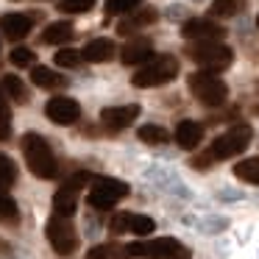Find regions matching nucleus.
Here are the masks:
<instances>
[{
  "instance_id": "7ed1b4c3",
  "label": "nucleus",
  "mask_w": 259,
  "mask_h": 259,
  "mask_svg": "<svg viewBox=\"0 0 259 259\" xmlns=\"http://www.w3.org/2000/svg\"><path fill=\"white\" fill-rule=\"evenodd\" d=\"M184 53L206 73H220L234 62V51L223 42H192V45H187Z\"/></svg>"
},
{
  "instance_id": "39448f33",
  "label": "nucleus",
  "mask_w": 259,
  "mask_h": 259,
  "mask_svg": "<svg viewBox=\"0 0 259 259\" xmlns=\"http://www.w3.org/2000/svg\"><path fill=\"white\" fill-rule=\"evenodd\" d=\"M128 256H145V259H192V251L181 245L176 237H156V240H142L125 248Z\"/></svg>"
},
{
  "instance_id": "473e14b6",
  "label": "nucleus",
  "mask_w": 259,
  "mask_h": 259,
  "mask_svg": "<svg viewBox=\"0 0 259 259\" xmlns=\"http://www.w3.org/2000/svg\"><path fill=\"white\" fill-rule=\"evenodd\" d=\"M9 137H12V128H9V123L0 120V140H9Z\"/></svg>"
},
{
  "instance_id": "bb28decb",
  "label": "nucleus",
  "mask_w": 259,
  "mask_h": 259,
  "mask_svg": "<svg viewBox=\"0 0 259 259\" xmlns=\"http://www.w3.org/2000/svg\"><path fill=\"white\" fill-rule=\"evenodd\" d=\"M14 181H17V167H14V162L6 156V153H0V187L6 190V187H12Z\"/></svg>"
},
{
  "instance_id": "1a4fd4ad",
  "label": "nucleus",
  "mask_w": 259,
  "mask_h": 259,
  "mask_svg": "<svg viewBox=\"0 0 259 259\" xmlns=\"http://www.w3.org/2000/svg\"><path fill=\"white\" fill-rule=\"evenodd\" d=\"M45 234H48L51 248L59 256H70V253H75V248H78V231H75V226L70 218L53 214L45 226Z\"/></svg>"
},
{
  "instance_id": "4468645a",
  "label": "nucleus",
  "mask_w": 259,
  "mask_h": 259,
  "mask_svg": "<svg viewBox=\"0 0 259 259\" xmlns=\"http://www.w3.org/2000/svg\"><path fill=\"white\" fill-rule=\"evenodd\" d=\"M31 28H34V20H31L28 14L12 12V14H3V17H0V31H3V36L12 39V42L25 39V36L31 34Z\"/></svg>"
},
{
  "instance_id": "f03ea898",
  "label": "nucleus",
  "mask_w": 259,
  "mask_h": 259,
  "mask_svg": "<svg viewBox=\"0 0 259 259\" xmlns=\"http://www.w3.org/2000/svg\"><path fill=\"white\" fill-rule=\"evenodd\" d=\"M251 140H253V128H251V125H248V123H237V125H231L229 131H223V134L212 142V148L206 151V156L212 159V162H223V159L240 156V153L251 145Z\"/></svg>"
},
{
  "instance_id": "f3484780",
  "label": "nucleus",
  "mask_w": 259,
  "mask_h": 259,
  "mask_svg": "<svg viewBox=\"0 0 259 259\" xmlns=\"http://www.w3.org/2000/svg\"><path fill=\"white\" fill-rule=\"evenodd\" d=\"M156 20H159L156 9H140V12H134L131 17H125L123 23L117 25V34L120 36H128V34H134V31L145 28V25H153Z\"/></svg>"
},
{
  "instance_id": "f704fd0d",
  "label": "nucleus",
  "mask_w": 259,
  "mask_h": 259,
  "mask_svg": "<svg viewBox=\"0 0 259 259\" xmlns=\"http://www.w3.org/2000/svg\"><path fill=\"white\" fill-rule=\"evenodd\" d=\"M256 25H259V17H256Z\"/></svg>"
},
{
  "instance_id": "423d86ee",
  "label": "nucleus",
  "mask_w": 259,
  "mask_h": 259,
  "mask_svg": "<svg viewBox=\"0 0 259 259\" xmlns=\"http://www.w3.org/2000/svg\"><path fill=\"white\" fill-rule=\"evenodd\" d=\"M187 87L190 92L203 103V106H223L226 98H229V87L218 78L214 73H206V70H198L187 78Z\"/></svg>"
},
{
  "instance_id": "c756f323",
  "label": "nucleus",
  "mask_w": 259,
  "mask_h": 259,
  "mask_svg": "<svg viewBox=\"0 0 259 259\" xmlns=\"http://www.w3.org/2000/svg\"><path fill=\"white\" fill-rule=\"evenodd\" d=\"M9 62H12L14 67H34V51H31V48H14V51L9 53Z\"/></svg>"
},
{
  "instance_id": "4be33fe9",
  "label": "nucleus",
  "mask_w": 259,
  "mask_h": 259,
  "mask_svg": "<svg viewBox=\"0 0 259 259\" xmlns=\"http://www.w3.org/2000/svg\"><path fill=\"white\" fill-rule=\"evenodd\" d=\"M87 259H128V251L117 242H103L87 251Z\"/></svg>"
},
{
  "instance_id": "2eb2a0df",
  "label": "nucleus",
  "mask_w": 259,
  "mask_h": 259,
  "mask_svg": "<svg viewBox=\"0 0 259 259\" xmlns=\"http://www.w3.org/2000/svg\"><path fill=\"white\" fill-rule=\"evenodd\" d=\"M203 140V125L195 123V120H181L176 125V142H179L184 151H195Z\"/></svg>"
},
{
  "instance_id": "20e7f679",
  "label": "nucleus",
  "mask_w": 259,
  "mask_h": 259,
  "mask_svg": "<svg viewBox=\"0 0 259 259\" xmlns=\"http://www.w3.org/2000/svg\"><path fill=\"white\" fill-rule=\"evenodd\" d=\"M179 75V59L176 56H153L151 62H145L134 75H131V84L148 90V87H162L167 81H173Z\"/></svg>"
},
{
  "instance_id": "a878e982",
  "label": "nucleus",
  "mask_w": 259,
  "mask_h": 259,
  "mask_svg": "<svg viewBox=\"0 0 259 259\" xmlns=\"http://www.w3.org/2000/svg\"><path fill=\"white\" fill-rule=\"evenodd\" d=\"M53 59H56V64L64 67V70H75V67H81V62H84V59H81V51H73V48H62Z\"/></svg>"
},
{
  "instance_id": "2f4dec72",
  "label": "nucleus",
  "mask_w": 259,
  "mask_h": 259,
  "mask_svg": "<svg viewBox=\"0 0 259 259\" xmlns=\"http://www.w3.org/2000/svg\"><path fill=\"white\" fill-rule=\"evenodd\" d=\"M0 120H3V123H9V120H12V109H9V101H6L3 87H0Z\"/></svg>"
},
{
  "instance_id": "6e6552de",
  "label": "nucleus",
  "mask_w": 259,
  "mask_h": 259,
  "mask_svg": "<svg viewBox=\"0 0 259 259\" xmlns=\"http://www.w3.org/2000/svg\"><path fill=\"white\" fill-rule=\"evenodd\" d=\"M90 179H92L90 170H78V173H73V176L64 179V184L53 192V209H56V214L70 218V214L75 212L78 198H81V190L87 187V181H90Z\"/></svg>"
},
{
  "instance_id": "7c9ffc66",
  "label": "nucleus",
  "mask_w": 259,
  "mask_h": 259,
  "mask_svg": "<svg viewBox=\"0 0 259 259\" xmlns=\"http://www.w3.org/2000/svg\"><path fill=\"white\" fill-rule=\"evenodd\" d=\"M0 218H3V220H14V218H17V203H14V198L9 195L3 187H0Z\"/></svg>"
},
{
  "instance_id": "aec40b11",
  "label": "nucleus",
  "mask_w": 259,
  "mask_h": 259,
  "mask_svg": "<svg viewBox=\"0 0 259 259\" xmlns=\"http://www.w3.org/2000/svg\"><path fill=\"white\" fill-rule=\"evenodd\" d=\"M31 81L39 90H62V87H67V78L51 67H31Z\"/></svg>"
},
{
  "instance_id": "ddd939ff",
  "label": "nucleus",
  "mask_w": 259,
  "mask_h": 259,
  "mask_svg": "<svg viewBox=\"0 0 259 259\" xmlns=\"http://www.w3.org/2000/svg\"><path fill=\"white\" fill-rule=\"evenodd\" d=\"M140 117V106L137 103H125V106H106L101 112V123L112 131H123L128 128L134 120Z\"/></svg>"
},
{
  "instance_id": "412c9836",
  "label": "nucleus",
  "mask_w": 259,
  "mask_h": 259,
  "mask_svg": "<svg viewBox=\"0 0 259 259\" xmlns=\"http://www.w3.org/2000/svg\"><path fill=\"white\" fill-rule=\"evenodd\" d=\"M3 92H6L9 98H12V101H17L20 106H23V103H28L31 101V92H28V87L23 84V81L17 78V75H3Z\"/></svg>"
},
{
  "instance_id": "cd10ccee",
  "label": "nucleus",
  "mask_w": 259,
  "mask_h": 259,
  "mask_svg": "<svg viewBox=\"0 0 259 259\" xmlns=\"http://www.w3.org/2000/svg\"><path fill=\"white\" fill-rule=\"evenodd\" d=\"M240 9H242L240 0H212V9H209V12H212L214 17H234Z\"/></svg>"
},
{
  "instance_id": "dca6fc26",
  "label": "nucleus",
  "mask_w": 259,
  "mask_h": 259,
  "mask_svg": "<svg viewBox=\"0 0 259 259\" xmlns=\"http://www.w3.org/2000/svg\"><path fill=\"white\" fill-rule=\"evenodd\" d=\"M153 59V45H151V39H134V42H128V45L120 51V62L123 64H145V62H151Z\"/></svg>"
},
{
  "instance_id": "f8f14e48",
  "label": "nucleus",
  "mask_w": 259,
  "mask_h": 259,
  "mask_svg": "<svg viewBox=\"0 0 259 259\" xmlns=\"http://www.w3.org/2000/svg\"><path fill=\"white\" fill-rule=\"evenodd\" d=\"M181 36L190 39V42H220L226 36V31L220 28L218 23H212V20L192 17L181 25Z\"/></svg>"
},
{
  "instance_id": "393cba45",
  "label": "nucleus",
  "mask_w": 259,
  "mask_h": 259,
  "mask_svg": "<svg viewBox=\"0 0 259 259\" xmlns=\"http://www.w3.org/2000/svg\"><path fill=\"white\" fill-rule=\"evenodd\" d=\"M95 3L98 0H59L56 9L62 14H87V12L95 9Z\"/></svg>"
},
{
  "instance_id": "9d476101",
  "label": "nucleus",
  "mask_w": 259,
  "mask_h": 259,
  "mask_svg": "<svg viewBox=\"0 0 259 259\" xmlns=\"http://www.w3.org/2000/svg\"><path fill=\"white\" fill-rule=\"evenodd\" d=\"M45 114L48 120H53L56 125H73L75 120L81 117V103L75 98H67V95H59V98H51L45 103Z\"/></svg>"
},
{
  "instance_id": "c85d7f7f",
  "label": "nucleus",
  "mask_w": 259,
  "mask_h": 259,
  "mask_svg": "<svg viewBox=\"0 0 259 259\" xmlns=\"http://www.w3.org/2000/svg\"><path fill=\"white\" fill-rule=\"evenodd\" d=\"M140 3H142V0H106V3H103V9H106L109 17H114V14H128V12H134Z\"/></svg>"
},
{
  "instance_id": "9b49d317",
  "label": "nucleus",
  "mask_w": 259,
  "mask_h": 259,
  "mask_svg": "<svg viewBox=\"0 0 259 259\" xmlns=\"http://www.w3.org/2000/svg\"><path fill=\"white\" fill-rule=\"evenodd\" d=\"M109 229H112L114 234H123V231H131V234H137V237H148V234H153L156 223H153V220L148 218V214L120 212V214H112V220H109Z\"/></svg>"
},
{
  "instance_id": "a211bd4d",
  "label": "nucleus",
  "mask_w": 259,
  "mask_h": 259,
  "mask_svg": "<svg viewBox=\"0 0 259 259\" xmlns=\"http://www.w3.org/2000/svg\"><path fill=\"white\" fill-rule=\"evenodd\" d=\"M114 53H117V48H114L112 39H92V42H87V48L81 51V59H87V62H92V64H103V62H109Z\"/></svg>"
},
{
  "instance_id": "5701e85b",
  "label": "nucleus",
  "mask_w": 259,
  "mask_h": 259,
  "mask_svg": "<svg viewBox=\"0 0 259 259\" xmlns=\"http://www.w3.org/2000/svg\"><path fill=\"white\" fill-rule=\"evenodd\" d=\"M234 176L240 181H248V184H259V156L242 159V162L234 167Z\"/></svg>"
},
{
  "instance_id": "0eeeda50",
  "label": "nucleus",
  "mask_w": 259,
  "mask_h": 259,
  "mask_svg": "<svg viewBox=\"0 0 259 259\" xmlns=\"http://www.w3.org/2000/svg\"><path fill=\"white\" fill-rule=\"evenodd\" d=\"M125 195H128V184H125V181L109 179V176H98V179L92 181V187H90V195H87V201H90V206L109 212V209L117 206V203L123 201Z\"/></svg>"
},
{
  "instance_id": "72a5a7b5",
  "label": "nucleus",
  "mask_w": 259,
  "mask_h": 259,
  "mask_svg": "<svg viewBox=\"0 0 259 259\" xmlns=\"http://www.w3.org/2000/svg\"><path fill=\"white\" fill-rule=\"evenodd\" d=\"M253 114H259V103H256V106H253Z\"/></svg>"
},
{
  "instance_id": "6ab92c4d",
  "label": "nucleus",
  "mask_w": 259,
  "mask_h": 259,
  "mask_svg": "<svg viewBox=\"0 0 259 259\" xmlns=\"http://www.w3.org/2000/svg\"><path fill=\"white\" fill-rule=\"evenodd\" d=\"M73 36H75L73 23H67V20H59V23H51L45 31H42L39 39L45 42V45H64V42H70Z\"/></svg>"
},
{
  "instance_id": "b1692460",
  "label": "nucleus",
  "mask_w": 259,
  "mask_h": 259,
  "mask_svg": "<svg viewBox=\"0 0 259 259\" xmlns=\"http://www.w3.org/2000/svg\"><path fill=\"white\" fill-rule=\"evenodd\" d=\"M137 137H140L142 142H148V145H164V142H170V134L167 128H162V125H140V131H137Z\"/></svg>"
},
{
  "instance_id": "f257e3e1",
  "label": "nucleus",
  "mask_w": 259,
  "mask_h": 259,
  "mask_svg": "<svg viewBox=\"0 0 259 259\" xmlns=\"http://www.w3.org/2000/svg\"><path fill=\"white\" fill-rule=\"evenodd\" d=\"M23 156H25L28 170L36 176V179H45V181L56 179L59 162H56V156H53V148L48 145V140L42 134L28 131V134L23 137Z\"/></svg>"
}]
</instances>
